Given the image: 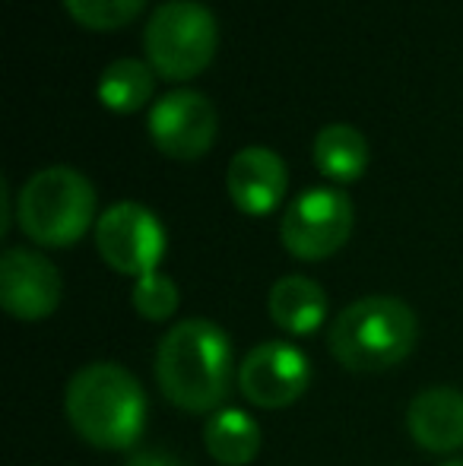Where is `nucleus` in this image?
I'll return each mask as SVG.
<instances>
[{"label":"nucleus","mask_w":463,"mask_h":466,"mask_svg":"<svg viewBox=\"0 0 463 466\" xmlns=\"http://www.w3.org/2000/svg\"><path fill=\"white\" fill-rule=\"evenodd\" d=\"M156 384L185 412H216L232 387V343L219 324L178 320L156 350Z\"/></svg>","instance_id":"nucleus-1"},{"label":"nucleus","mask_w":463,"mask_h":466,"mask_svg":"<svg viewBox=\"0 0 463 466\" xmlns=\"http://www.w3.org/2000/svg\"><path fill=\"white\" fill-rule=\"evenodd\" d=\"M64 412L76 435L99 451H127L146 429V393L117 362H89L70 378Z\"/></svg>","instance_id":"nucleus-2"},{"label":"nucleus","mask_w":463,"mask_h":466,"mask_svg":"<svg viewBox=\"0 0 463 466\" xmlns=\"http://www.w3.org/2000/svg\"><path fill=\"white\" fill-rule=\"evenodd\" d=\"M419 320L394 295H365L334 318L327 350L343 369L358 374L388 371L413 352Z\"/></svg>","instance_id":"nucleus-3"},{"label":"nucleus","mask_w":463,"mask_h":466,"mask_svg":"<svg viewBox=\"0 0 463 466\" xmlns=\"http://www.w3.org/2000/svg\"><path fill=\"white\" fill-rule=\"evenodd\" d=\"M16 222L42 248H70L96 219V187L76 168L51 166L35 172L16 194Z\"/></svg>","instance_id":"nucleus-4"},{"label":"nucleus","mask_w":463,"mask_h":466,"mask_svg":"<svg viewBox=\"0 0 463 466\" xmlns=\"http://www.w3.org/2000/svg\"><path fill=\"white\" fill-rule=\"evenodd\" d=\"M219 25L210 6L197 0H168L156 6L143 32L146 61L162 80L185 83L200 76L216 57Z\"/></svg>","instance_id":"nucleus-5"},{"label":"nucleus","mask_w":463,"mask_h":466,"mask_svg":"<svg viewBox=\"0 0 463 466\" xmlns=\"http://www.w3.org/2000/svg\"><path fill=\"white\" fill-rule=\"evenodd\" d=\"M356 226L352 200L337 187H311L302 190L286 207L279 222L283 248L298 260H327L349 241Z\"/></svg>","instance_id":"nucleus-6"},{"label":"nucleus","mask_w":463,"mask_h":466,"mask_svg":"<svg viewBox=\"0 0 463 466\" xmlns=\"http://www.w3.org/2000/svg\"><path fill=\"white\" fill-rule=\"evenodd\" d=\"M96 248L115 273L140 279L159 270L166 254V228L149 207L121 200L96 222Z\"/></svg>","instance_id":"nucleus-7"},{"label":"nucleus","mask_w":463,"mask_h":466,"mask_svg":"<svg viewBox=\"0 0 463 466\" xmlns=\"http://www.w3.org/2000/svg\"><path fill=\"white\" fill-rule=\"evenodd\" d=\"M156 149L168 159L194 162L210 153L216 140L219 117L213 102L194 89H175V93L156 98L146 124Z\"/></svg>","instance_id":"nucleus-8"},{"label":"nucleus","mask_w":463,"mask_h":466,"mask_svg":"<svg viewBox=\"0 0 463 466\" xmlns=\"http://www.w3.org/2000/svg\"><path fill=\"white\" fill-rule=\"evenodd\" d=\"M311 380V365L302 350L283 339L254 346L238 369L241 397L257 410H286L292 406Z\"/></svg>","instance_id":"nucleus-9"},{"label":"nucleus","mask_w":463,"mask_h":466,"mask_svg":"<svg viewBox=\"0 0 463 466\" xmlns=\"http://www.w3.org/2000/svg\"><path fill=\"white\" fill-rule=\"evenodd\" d=\"M0 305L16 320H45L61 305V273L45 254L10 248L0 258Z\"/></svg>","instance_id":"nucleus-10"},{"label":"nucleus","mask_w":463,"mask_h":466,"mask_svg":"<svg viewBox=\"0 0 463 466\" xmlns=\"http://www.w3.org/2000/svg\"><path fill=\"white\" fill-rule=\"evenodd\" d=\"M286 162L267 147H245L232 156L226 172L229 200L245 216H270L286 197Z\"/></svg>","instance_id":"nucleus-11"},{"label":"nucleus","mask_w":463,"mask_h":466,"mask_svg":"<svg viewBox=\"0 0 463 466\" xmlns=\"http://www.w3.org/2000/svg\"><path fill=\"white\" fill-rule=\"evenodd\" d=\"M407 429L419 448L451 454L463 448V393L454 387H426L407 410Z\"/></svg>","instance_id":"nucleus-12"},{"label":"nucleus","mask_w":463,"mask_h":466,"mask_svg":"<svg viewBox=\"0 0 463 466\" xmlns=\"http://www.w3.org/2000/svg\"><path fill=\"white\" fill-rule=\"evenodd\" d=\"M270 320L279 330L292 333V337H308V333L321 330L327 320V292L308 277H283L273 282L270 299Z\"/></svg>","instance_id":"nucleus-13"},{"label":"nucleus","mask_w":463,"mask_h":466,"mask_svg":"<svg viewBox=\"0 0 463 466\" xmlns=\"http://www.w3.org/2000/svg\"><path fill=\"white\" fill-rule=\"evenodd\" d=\"M206 454L223 466H247L260 454V425L238 406L210 412L204 425Z\"/></svg>","instance_id":"nucleus-14"},{"label":"nucleus","mask_w":463,"mask_h":466,"mask_svg":"<svg viewBox=\"0 0 463 466\" xmlns=\"http://www.w3.org/2000/svg\"><path fill=\"white\" fill-rule=\"evenodd\" d=\"M311 153H315L317 172L337 185H352L368 168V140L362 137V130L349 124H327L315 137Z\"/></svg>","instance_id":"nucleus-15"},{"label":"nucleus","mask_w":463,"mask_h":466,"mask_svg":"<svg viewBox=\"0 0 463 466\" xmlns=\"http://www.w3.org/2000/svg\"><path fill=\"white\" fill-rule=\"evenodd\" d=\"M156 93V74L146 61L121 57L108 64L99 76V102L112 108L115 115H134Z\"/></svg>","instance_id":"nucleus-16"},{"label":"nucleus","mask_w":463,"mask_h":466,"mask_svg":"<svg viewBox=\"0 0 463 466\" xmlns=\"http://www.w3.org/2000/svg\"><path fill=\"white\" fill-rule=\"evenodd\" d=\"M64 6L83 29L115 32L140 16L146 0H64Z\"/></svg>","instance_id":"nucleus-17"},{"label":"nucleus","mask_w":463,"mask_h":466,"mask_svg":"<svg viewBox=\"0 0 463 466\" xmlns=\"http://www.w3.org/2000/svg\"><path fill=\"white\" fill-rule=\"evenodd\" d=\"M130 301H134V311L140 314L143 320L159 324V320H168L175 311H178L181 292L172 277L156 270V273H146V277L136 279L134 292H130Z\"/></svg>","instance_id":"nucleus-18"},{"label":"nucleus","mask_w":463,"mask_h":466,"mask_svg":"<svg viewBox=\"0 0 463 466\" xmlns=\"http://www.w3.org/2000/svg\"><path fill=\"white\" fill-rule=\"evenodd\" d=\"M127 466H185V461L168 451H140L127 461Z\"/></svg>","instance_id":"nucleus-19"},{"label":"nucleus","mask_w":463,"mask_h":466,"mask_svg":"<svg viewBox=\"0 0 463 466\" xmlns=\"http://www.w3.org/2000/svg\"><path fill=\"white\" fill-rule=\"evenodd\" d=\"M441 466H463V457H458V461H448V463H441Z\"/></svg>","instance_id":"nucleus-20"}]
</instances>
